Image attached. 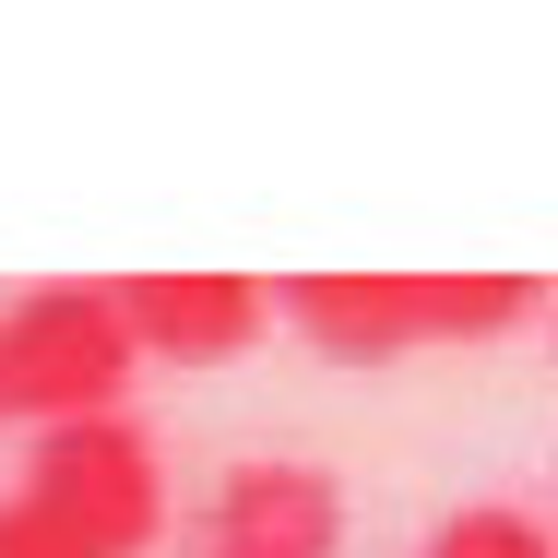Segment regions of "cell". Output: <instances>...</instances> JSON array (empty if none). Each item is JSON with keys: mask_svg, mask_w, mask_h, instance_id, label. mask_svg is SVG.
Wrapping results in <instances>:
<instances>
[{"mask_svg": "<svg viewBox=\"0 0 558 558\" xmlns=\"http://www.w3.org/2000/svg\"><path fill=\"white\" fill-rule=\"evenodd\" d=\"M143 344L119 322V286H24L0 310V404L24 428H84V416H131Z\"/></svg>", "mask_w": 558, "mask_h": 558, "instance_id": "obj_1", "label": "cell"}, {"mask_svg": "<svg viewBox=\"0 0 558 558\" xmlns=\"http://www.w3.org/2000/svg\"><path fill=\"white\" fill-rule=\"evenodd\" d=\"M24 499L48 511V535H60L72 558H155V547H167V451H155L143 416L36 428Z\"/></svg>", "mask_w": 558, "mask_h": 558, "instance_id": "obj_2", "label": "cell"}, {"mask_svg": "<svg viewBox=\"0 0 558 558\" xmlns=\"http://www.w3.org/2000/svg\"><path fill=\"white\" fill-rule=\"evenodd\" d=\"M191 558H344V475L333 463H286V451L226 463Z\"/></svg>", "mask_w": 558, "mask_h": 558, "instance_id": "obj_3", "label": "cell"}, {"mask_svg": "<svg viewBox=\"0 0 558 558\" xmlns=\"http://www.w3.org/2000/svg\"><path fill=\"white\" fill-rule=\"evenodd\" d=\"M119 322L143 344V368H226L274 333V286L262 274H131Z\"/></svg>", "mask_w": 558, "mask_h": 558, "instance_id": "obj_4", "label": "cell"}, {"mask_svg": "<svg viewBox=\"0 0 558 558\" xmlns=\"http://www.w3.org/2000/svg\"><path fill=\"white\" fill-rule=\"evenodd\" d=\"M274 310L333 368H392L404 344H428L416 333V274H298V286H274Z\"/></svg>", "mask_w": 558, "mask_h": 558, "instance_id": "obj_5", "label": "cell"}, {"mask_svg": "<svg viewBox=\"0 0 558 558\" xmlns=\"http://www.w3.org/2000/svg\"><path fill=\"white\" fill-rule=\"evenodd\" d=\"M547 310L535 274H416V333L428 344H487V333H523Z\"/></svg>", "mask_w": 558, "mask_h": 558, "instance_id": "obj_6", "label": "cell"}, {"mask_svg": "<svg viewBox=\"0 0 558 558\" xmlns=\"http://www.w3.org/2000/svg\"><path fill=\"white\" fill-rule=\"evenodd\" d=\"M416 558H558V523H535L523 499H463V511L428 523Z\"/></svg>", "mask_w": 558, "mask_h": 558, "instance_id": "obj_7", "label": "cell"}, {"mask_svg": "<svg viewBox=\"0 0 558 558\" xmlns=\"http://www.w3.org/2000/svg\"><path fill=\"white\" fill-rule=\"evenodd\" d=\"M0 558H72V547H60V535H48V511H36L24 487L0 499Z\"/></svg>", "mask_w": 558, "mask_h": 558, "instance_id": "obj_8", "label": "cell"}, {"mask_svg": "<svg viewBox=\"0 0 558 558\" xmlns=\"http://www.w3.org/2000/svg\"><path fill=\"white\" fill-rule=\"evenodd\" d=\"M0 428H12V404H0Z\"/></svg>", "mask_w": 558, "mask_h": 558, "instance_id": "obj_9", "label": "cell"}]
</instances>
